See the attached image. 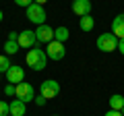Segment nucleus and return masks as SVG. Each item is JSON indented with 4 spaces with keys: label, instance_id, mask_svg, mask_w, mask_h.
Segmentation results:
<instances>
[{
    "label": "nucleus",
    "instance_id": "1",
    "mask_svg": "<svg viewBox=\"0 0 124 116\" xmlns=\"http://www.w3.org/2000/svg\"><path fill=\"white\" fill-rule=\"evenodd\" d=\"M25 60H27V64H29V68H33V71H44L46 68V60H48V54L35 46V48H31L29 52H27Z\"/></svg>",
    "mask_w": 124,
    "mask_h": 116
},
{
    "label": "nucleus",
    "instance_id": "2",
    "mask_svg": "<svg viewBox=\"0 0 124 116\" xmlns=\"http://www.w3.org/2000/svg\"><path fill=\"white\" fill-rule=\"evenodd\" d=\"M97 50H101V52H114V50H118V37L114 33H101L97 37Z\"/></svg>",
    "mask_w": 124,
    "mask_h": 116
},
{
    "label": "nucleus",
    "instance_id": "3",
    "mask_svg": "<svg viewBox=\"0 0 124 116\" xmlns=\"http://www.w3.org/2000/svg\"><path fill=\"white\" fill-rule=\"evenodd\" d=\"M27 19H29L31 23H35V25H44L46 23V10L41 4H29L27 6Z\"/></svg>",
    "mask_w": 124,
    "mask_h": 116
},
{
    "label": "nucleus",
    "instance_id": "4",
    "mask_svg": "<svg viewBox=\"0 0 124 116\" xmlns=\"http://www.w3.org/2000/svg\"><path fill=\"white\" fill-rule=\"evenodd\" d=\"M39 93L44 95L46 99H52V98H56V95L60 93V83H58V81H54V79L44 81V83L39 85Z\"/></svg>",
    "mask_w": 124,
    "mask_h": 116
},
{
    "label": "nucleus",
    "instance_id": "5",
    "mask_svg": "<svg viewBox=\"0 0 124 116\" xmlns=\"http://www.w3.org/2000/svg\"><path fill=\"white\" fill-rule=\"evenodd\" d=\"M15 95H17V99H21V102H31V99H35V91H33V87H31L29 83H19L15 85Z\"/></svg>",
    "mask_w": 124,
    "mask_h": 116
},
{
    "label": "nucleus",
    "instance_id": "6",
    "mask_svg": "<svg viewBox=\"0 0 124 116\" xmlns=\"http://www.w3.org/2000/svg\"><path fill=\"white\" fill-rule=\"evenodd\" d=\"M46 54H48V58H52V60H62L64 58V54H66V48H64V44L62 41H50L48 48H46Z\"/></svg>",
    "mask_w": 124,
    "mask_h": 116
},
{
    "label": "nucleus",
    "instance_id": "7",
    "mask_svg": "<svg viewBox=\"0 0 124 116\" xmlns=\"http://www.w3.org/2000/svg\"><path fill=\"white\" fill-rule=\"evenodd\" d=\"M17 41H19V46H21V48H35V44H37L35 31H31V29L19 31V37H17Z\"/></svg>",
    "mask_w": 124,
    "mask_h": 116
},
{
    "label": "nucleus",
    "instance_id": "8",
    "mask_svg": "<svg viewBox=\"0 0 124 116\" xmlns=\"http://www.w3.org/2000/svg\"><path fill=\"white\" fill-rule=\"evenodd\" d=\"M6 75V81H8L10 85L13 83H23V79H25V71H23V66H17V64H10V68L4 73Z\"/></svg>",
    "mask_w": 124,
    "mask_h": 116
},
{
    "label": "nucleus",
    "instance_id": "9",
    "mask_svg": "<svg viewBox=\"0 0 124 116\" xmlns=\"http://www.w3.org/2000/svg\"><path fill=\"white\" fill-rule=\"evenodd\" d=\"M35 37H37V41L50 44V41H54V29L48 25V23H44V25H37V29H35Z\"/></svg>",
    "mask_w": 124,
    "mask_h": 116
},
{
    "label": "nucleus",
    "instance_id": "10",
    "mask_svg": "<svg viewBox=\"0 0 124 116\" xmlns=\"http://www.w3.org/2000/svg\"><path fill=\"white\" fill-rule=\"evenodd\" d=\"M72 13L77 17H87L91 13V2L89 0H72Z\"/></svg>",
    "mask_w": 124,
    "mask_h": 116
},
{
    "label": "nucleus",
    "instance_id": "11",
    "mask_svg": "<svg viewBox=\"0 0 124 116\" xmlns=\"http://www.w3.org/2000/svg\"><path fill=\"white\" fill-rule=\"evenodd\" d=\"M112 33H114L118 40L124 37V13L118 15V17H114V21H112Z\"/></svg>",
    "mask_w": 124,
    "mask_h": 116
},
{
    "label": "nucleus",
    "instance_id": "12",
    "mask_svg": "<svg viewBox=\"0 0 124 116\" xmlns=\"http://www.w3.org/2000/svg\"><path fill=\"white\" fill-rule=\"evenodd\" d=\"M25 102H21V99H13V102L8 104V114L10 116H25Z\"/></svg>",
    "mask_w": 124,
    "mask_h": 116
},
{
    "label": "nucleus",
    "instance_id": "13",
    "mask_svg": "<svg viewBox=\"0 0 124 116\" xmlns=\"http://www.w3.org/2000/svg\"><path fill=\"white\" fill-rule=\"evenodd\" d=\"M122 108H124V98H122L120 93H114V95L110 98V110H118V112H120Z\"/></svg>",
    "mask_w": 124,
    "mask_h": 116
},
{
    "label": "nucleus",
    "instance_id": "14",
    "mask_svg": "<svg viewBox=\"0 0 124 116\" xmlns=\"http://www.w3.org/2000/svg\"><path fill=\"white\" fill-rule=\"evenodd\" d=\"M79 27L83 29V31H93V27H95V21H93V17H81L79 19Z\"/></svg>",
    "mask_w": 124,
    "mask_h": 116
},
{
    "label": "nucleus",
    "instance_id": "15",
    "mask_svg": "<svg viewBox=\"0 0 124 116\" xmlns=\"http://www.w3.org/2000/svg\"><path fill=\"white\" fill-rule=\"evenodd\" d=\"M68 35H70V33H68L66 27H58V29H54V40H56V41H62V44H64V41L68 40Z\"/></svg>",
    "mask_w": 124,
    "mask_h": 116
},
{
    "label": "nucleus",
    "instance_id": "16",
    "mask_svg": "<svg viewBox=\"0 0 124 116\" xmlns=\"http://www.w3.org/2000/svg\"><path fill=\"white\" fill-rule=\"evenodd\" d=\"M19 41L17 40H6V44H4V52H6V56H10V54H17L19 52Z\"/></svg>",
    "mask_w": 124,
    "mask_h": 116
},
{
    "label": "nucleus",
    "instance_id": "17",
    "mask_svg": "<svg viewBox=\"0 0 124 116\" xmlns=\"http://www.w3.org/2000/svg\"><path fill=\"white\" fill-rule=\"evenodd\" d=\"M10 68V60L8 56H0V73H6Z\"/></svg>",
    "mask_w": 124,
    "mask_h": 116
},
{
    "label": "nucleus",
    "instance_id": "18",
    "mask_svg": "<svg viewBox=\"0 0 124 116\" xmlns=\"http://www.w3.org/2000/svg\"><path fill=\"white\" fill-rule=\"evenodd\" d=\"M0 116H8V104L0 99Z\"/></svg>",
    "mask_w": 124,
    "mask_h": 116
},
{
    "label": "nucleus",
    "instance_id": "19",
    "mask_svg": "<svg viewBox=\"0 0 124 116\" xmlns=\"http://www.w3.org/2000/svg\"><path fill=\"white\" fill-rule=\"evenodd\" d=\"M15 4H19V6H29V4H33V0H15Z\"/></svg>",
    "mask_w": 124,
    "mask_h": 116
},
{
    "label": "nucleus",
    "instance_id": "20",
    "mask_svg": "<svg viewBox=\"0 0 124 116\" xmlns=\"http://www.w3.org/2000/svg\"><path fill=\"white\" fill-rule=\"evenodd\" d=\"M35 104H37V106H44V104H46V98H44V95H37V98H35Z\"/></svg>",
    "mask_w": 124,
    "mask_h": 116
},
{
    "label": "nucleus",
    "instance_id": "21",
    "mask_svg": "<svg viewBox=\"0 0 124 116\" xmlns=\"http://www.w3.org/2000/svg\"><path fill=\"white\" fill-rule=\"evenodd\" d=\"M4 93L6 95H13L15 93V87H13V85H6V87H4Z\"/></svg>",
    "mask_w": 124,
    "mask_h": 116
},
{
    "label": "nucleus",
    "instance_id": "22",
    "mask_svg": "<svg viewBox=\"0 0 124 116\" xmlns=\"http://www.w3.org/2000/svg\"><path fill=\"white\" fill-rule=\"evenodd\" d=\"M103 116H122V112H118V110H110V112H106Z\"/></svg>",
    "mask_w": 124,
    "mask_h": 116
},
{
    "label": "nucleus",
    "instance_id": "23",
    "mask_svg": "<svg viewBox=\"0 0 124 116\" xmlns=\"http://www.w3.org/2000/svg\"><path fill=\"white\" fill-rule=\"evenodd\" d=\"M118 50L124 54V37H122V40H118Z\"/></svg>",
    "mask_w": 124,
    "mask_h": 116
},
{
    "label": "nucleus",
    "instance_id": "24",
    "mask_svg": "<svg viewBox=\"0 0 124 116\" xmlns=\"http://www.w3.org/2000/svg\"><path fill=\"white\" fill-rule=\"evenodd\" d=\"M17 37H19L17 31H10V33H8V40H17Z\"/></svg>",
    "mask_w": 124,
    "mask_h": 116
},
{
    "label": "nucleus",
    "instance_id": "25",
    "mask_svg": "<svg viewBox=\"0 0 124 116\" xmlns=\"http://www.w3.org/2000/svg\"><path fill=\"white\" fill-rule=\"evenodd\" d=\"M33 2H35V4H41V6H44L46 2H48V0H33Z\"/></svg>",
    "mask_w": 124,
    "mask_h": 116
},
{
    "label": "nucleus",
    "instance_id": "26",
    "mask_svg": "<svg viewBox=\"0 0 124 116\" xmlns=\"http://www.w3.org/2000/svg\"><path fill=\"white\" fill-rule=\"evenodd\" d=\"M0 23H2V10H0Z\"/></svg>",
    "mask_w": 124,
    "mask_h": 116
},
{
    "label": "nucleus",
    "instance_id": "27",
    "mask_svg": "<svg viewBox=\"0 0 124 116\" xmlns=\"http://www.w3.org/2000/svg\"><path fill=\"white\" fill-rule=\"evenodd\" d=\"M120 112H122V116H124V108H122V110H120Z\"/></svg>",
    "mask_w": 124,
    "mask_h": 116
},
{
    "label": "nucleus",
    "instance_id": "28",
    "mask_svg": "<svg viewBox=\"0 0 124 116\" xmlns=\"http://www.w3.org/2000/svg\"><path fill=\"white\" fill-rule=\"evenodd\" d=\"M54 116H58V114H54Z\"/></svg>",
    "mask_w": 124,
    "mask_h": 116
}]
</instances>
